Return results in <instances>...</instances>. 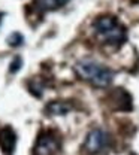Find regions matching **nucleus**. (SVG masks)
Segmentation results:
<instances>
[{
	"instance_id": "9",
	"label": "nucleus",
	"mask_w": 139,
	"mask_h": 155,
	"mask_svg": "<svg viewBox=\"0 0 139 155\" xmlns=\"http://www.w3.org/2000/svg\"><path fill=\"white\" fill-rule=\"evenodd\" d=\"M27 87H29V91L33 94L35 97L40 98L43 94V88H45V84L40 81L39 78H33L27 82Z\"/></svg>"
},
{
	"instance_id": "5",
	"label": "nucleus",
	"mask_w": 139,
	"mask_h": 155,
	"mask_svg": "<svg viewBox=\"0 0 139 155\" xmlns=\"http://www.w3.org/2000/svg\"><path fill=\"white\" fill-rule=\"evenodd\" d=\"M109 104L115 110H132V96L124 88H115L109 96Z\"/></svg>"
},
{
	"instance_id": "12",
	"label": "nucleus",
	"mask_w": 139,
	"mask_h": 155,
	"mask_svg": "<svg viewBox=\"0 0 139 155\" xmlns=\"http://www.w3.org/2000/svg\"><path fill=\"white\" fill-rule=\"evenodd\" d=\"M2 17H3V14L0 12V24H2Z\"/></svg>"
},
{
	"instance_id": "7",
	"label": "nucleus",
	"mask_w": 139,
	"mask_h": 155,
	"mask_svg": "<svg viewBox=\"0 0 139 155\" xmlns=\"http://www.w3.org/2000/svg\"><path fill=\"white\" fill-rule=\"evenodd\" d=\"M70 0H35L30 6H33L35 12H38L40 15L51 12V11H57L60 8H63L64 5H67Z\"/></svg>"
},
{
	"instance_id": "4",
	"label": "nucleus",
	"mask_w": 139,
	"mask_h": 155,
	"mask_svg": "<svg viewBox=\"0 0 139 155\" xmlns=\"http://www.w3.org/2000/svg\"><path fill=\"white\" fill-rule=\"evenodd\" d=\"M60 151V140L53 131H42L35 143V155H56Z\"/></svg>"
},
{
	"instance_id": "10",
	"label": "nucleus",
	"mask_w": 139,
	"mask_h": 155,
	"mask_svg": "<svg viewBox=\"0 0 139 155\" xmlns=\"http://www.w3.org/2000/svg\"><path fill=\"white\" fill-rule=\"evenodd\" d=\"M6 42H8L9 46L18 48L21 45H24V36L21 35L20 31H14V33H11V35L6 38Z\"/></svg>"
},
{
	"instance_id": "8",
	"label": "nucleus",
	"mask_w": 139,
	"mask_h": 155,
	"mask_svg": "<svg viewBox=\"0 0 139 155\" xmlns=\"http://www.w3.org/2000/svg\"><path fill=\"white\" fill-rule=\"evenodd\" d=\"M72 110V104L64 100H54L45 106V114L51 116H64Z\"/></svg>"
},
{
	"instance_id": "2",
	"label": "nucleus",
	"mask_w": 139,
	"mask_h": 155,
	"mask_svg": "<svg viewBox=\"0 0 139 155\" xmlns=\"http://www.w3.org/2000/svg\"><path fill=\"white\" fill-rule=\"evenodd\" d=\"M93 30L102 43L120 48L127 40V30L114 15H100L93 22Z\"/></svg>"
},
{
	"instance_id": "11",
	"label": "nucleus",
	"mask_w": 139,
	"mask_h": 155,
	"mask_svg": "<svg viewBox=\"0 0 139 155\" xmlns=\"http://www.w3.org/2000/svg\"><path fill=\"white\" fill-rule=\"evenodd\" d=\"M21 66H22V58H21L20 55H17V57L11 61V64H9V72H11V73H17L21 69Z\"/></svg>"
},
{
	"instance_id": "6",
	"label": "nucleus",
	"mask_w": 139,
	"mask_h": 155,
	"mask_svg": "<svg viewBox=\"0 0 139 155\" xmlns=\"http://www.w3.org/2000/svg\"><path fill=\"white\" fill-rule=\"evenodd\" d=\"M17 146V134L12 127L5 125L0 128V149L3 155H14Z\"/></svg>"
},
{
	"instance_id": "3",
	"label": "nucleus",
	"mask_w": 139,
	"mask_h": 155,
	"mask_svg": "<svg viewBox=\"0 0 139 155\" xmlns=\"http://www.w3.org/2000/svg\"><path fill=\"white\" fill-rule=\"evenodd\" d=\"M109 145V136L102 128H93L88 131V134L84 140V151L90 155H97L106 149Z\"/></svg>"
},
{
	"instance_id": "1",
	"label": "nucleus",
	"mask_w": 139,
	"mask_h": 155,
	"mask_svg": "<svg viewBox=\"0 0 139 155\" xmlns=\"http://www.w3.org/2000/svg\"><path fill=\"white\" fill-rule=\"evenodd\" d=\"M73 72L80 79L90 82L93 87L97 88H106L114 81V72L93 58H82L76 61L73 66Z\"/></svg>"
}]
</instances>
